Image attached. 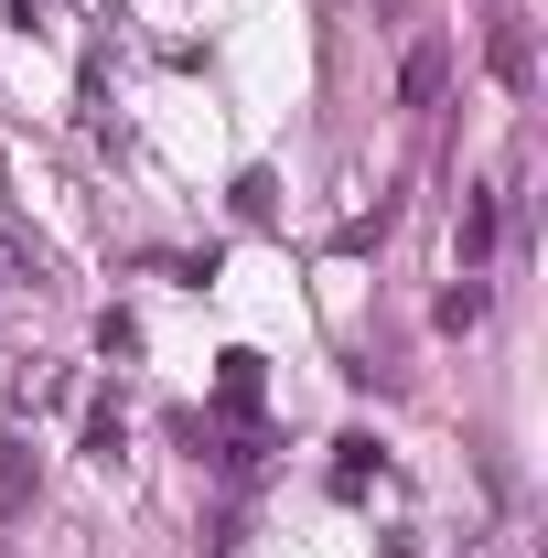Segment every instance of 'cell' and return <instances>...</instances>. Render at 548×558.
Masks as SVG:
<instances>
[{
    "mask_svg": "<svg viewBox=\"0 0 548 558\" xmlns=\"http://www.w3.org/2000/svg\"><path fill=\"white\" fill-rule=\"evenodd\" d=\"M484 65H495V86H505V97H527V86H538V44H527V0H495V11H484Z\"/></svg>",
    "mask_w": 548,
    "mask_h": 558,
    "instance_id": "obj_1",
    "label": "cell"
},
{
    "mask_svg": "<svg viewBox=\"0 0 548 558\" xmlns=\"http://www.w3.org/2000/svg\"><path fill=\"white\" fill-rule=\"evenodd\" d=\"M33 494H44V451L11 429V440H0V548H11V526L33 515Z\"/></svg>",
    "mask_w": 548,
    "mask_h": 558,
    "instance_id": "obj_2",
    "label": "cell"
},
{
    "mask_svg": "<svg viewBox=\"0 0 548 558\" xmlns=\"http://www.w3.org/2000/svg\"><path fill=\"white\" fill-rule=\"evenodd\" d=\"M0 301H55V269H44V247L0 236Z\"/></svg>",
    "mask_w": 548,
    "mask_h": 558,
    "instance_id": "obj_3",
    "label": "cell"
},
{
    "mask_svg": "<svg viewBox=\"0 0 548 558\" xmlns=\"http://www.w3.org/2000/svg\"><path fill=\"white\" fill-rule=\"evenodd\" d=\"M441 75H452V54H441V44H409V65H398V97H409V108H430V97H441Z\"/></svg>",
    "mask_w": 548,
    "mask_h": 558,
    "instance_id": "obj_4",
    "label": "cell"
},
{
    "mask_svg": "<svg viewBox=\"0 0 548 558\" xmlns=\"http://www.w3.org/2000/svg\"><path fill=\"white\" fill-rule=\"evenodd\" d=\"M484 258H495V194H474V205H463V279H474Z\"/></svg>",
    "mask_w": 548,
    "mask_h": 558,
    "instance_id": "obj_5",
    "label": "cell"
},
{
    "mask_svg": "<svg viewBox=\"0 0 548 558\" xmlns=\"http://www.w3.org/2000/svg\"><path fill=\"white\" fill-rule=\"evenodd\" d=\"M86 451H97V462H119V451H130V418L108 409V398H97V409H86Z\"/></svg>",
    "mask_w": 548,
    "mask_h": 558,
    "instance_id": "obj_6",
    "label": "cell"
},
{
    "mask_svg": "<svg viewBox=\"0 0 548 558\" xmlns=\"http://www.w3.org/2000/svg\"><path fill=\"white\" fill-rule=\"evenodd\" d=\"M215 387H226V409H259V354H226V376H215Z\"/></svg>",
    "mask_w": 548,
    "mask_h": 558,
    "instance_id": "obj_7",
    "label": "cell"
},
{
    "mask_svg": "<svg viewBox=\"0 0 548 558\" xmlns=\"http://www.w3.org/2000/svg\"><path fill=\"white\" fill-rule=\"evenodd\" d=\"M463 323H484V279H463V290H441V333H463Z\"/></svg>",
    "mask_w": 548,
    "mask_h": 558,
    "instance_id": "obj_8",
    "label": "cell"
},
{
    "mask_svg": "<svg viewBox=\"0 0 548 558\" xmlns=\"http://www.w3.org/2000/svg\"><path fill=\"white\" fill-rule=\"evenodd\" d=\"M270 205H279V183H270V172H248V183H237V215H248V226H270Z\"/></svg>",
    "mask_w": 548,
    "mask_h": 558,
    "instance_id": "obj_9",
    "label": "cell"
},
{
    "mask_svg": "<svg viewBox=\"0 0 548 558\" xmlns=\"http://www.w3.org/2000/svg\"><path fill=\"white\" fill-rule=\"evenodd\" d=\"M377 22H398V0H377Z\"/></svg>",
    "mask_w": 548,
    "mask_h": 558,
    "instance_id": "obj_10",
    "label": "cell"
}]
</instances>
